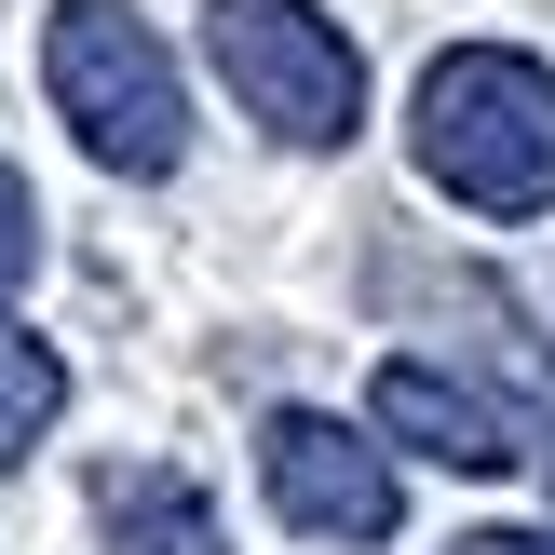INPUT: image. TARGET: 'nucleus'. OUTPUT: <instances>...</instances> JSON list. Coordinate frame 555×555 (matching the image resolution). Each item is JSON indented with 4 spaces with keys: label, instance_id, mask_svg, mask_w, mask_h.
Listing matches in <instances>:
<instances>
[{
    "label": "nucleus",
    "instance_id": "f257e3e1",
    "mask_svg": "<svg viewBox=\"0 0 555 555\" xmlns=\"http://www.w3.org/2000/svg\"><path fill=\"white\" fill-rule=\"evenodd\" d=\"M406 163L488 231L555 217V68L515 41H448L406 81Z\"/></svg>",
    "mask_w": 555,
    "mask_h": 555
},
{
    "label": "nucleus",
    "instance_id": "f03ea898",
    "mask_svg": "<svg viewBox=\"0 0 555 555\" xmlns=\"http://www.w3.org/2000/svg\"><path fill=\"white\" fill-rule=\"evenodd\" d=\"M41 95L81 135L95 177H177L190 163V68L135 0H54L41 14Z\"/></svg>",
    "mask_w": 555,
    "mask_h": 555
},
{
    "label": "nucleus",
    "instance_id": "7ed1b4c3",
    "mask_svg": "<svg viewBox=\"0 0 555 555\" xmlns=\"http://www.w3.org/2000/svg\"><path fill=\"white\" fill-rule=\"evenodd\" d=\"M204 54L271 150H352L366 135V54L325 0H204Z\"/></svg>",
    "mask_w": 555,
    "mask_h": 555
},
{
    "label": "nucleus",
    "instance_id": "20e7f679",
    "mask_svg": "<svg viewBox=\"0 0 555 555\" xmlns=\"http://www.w3.org/2000/svg\"><path fill=\"white\" fill-rule=\"evenodd\" d=\"M258 488L298 542H339V555H379L406 529V461L366 421H339V406H271L258 421Z\"/></svg>",
    "mask_w": 555,
    "mask_h": 555
},
{
    "label": "nucleus",
    "instance_id": "39448f33",
    "mask_svg": "<svg viewBox=\"0 0 555 555\" xmlns=\"http://www.w3.org/2000/svg\"><path fill=\"white\" fill-rule=\"evenodd\" d=\"M366 434L406 448V461H434V475H515L529 461V406L461 379V366H434V352H393L366 379Z\"/></svg>",
    "mask_w": 555,
    "mask_h": 555
},
{
    "label": "nucleus",
    "instance_id": "423d86ee",
    "mask_svg": "<svg viewBox=\"0 0 555 555\" xmlns=\"http://www.w3.org/2000/svg\"><path fill=\"white\" fill-rule=\"evenodd\" d=\"M95 515H108V542H122V555H217L204 488H190V475H150V461H135V475H108Z\"/></svg>",
    "mask_w": 555,
    "mask_h": 555
},
{
    "label": "nucleus",
    "instance_id": "0eeeda50",
    "mask_svg": "<svg viewBox=\"0 0 555 555\" xmlns=\"http://www.w3.org/2000/svg\"><path fill=\"white\" fill-rule=\"evenodd\" d=\"M54 421H68V352H54L41 325H14V312H0V475H14V461L41 448Z\"/></svg>",
    "mask_w": 555,
    "mask_h": 555
},
{
    "label": "nucleus",
    "instance_id": "6e6552de",
    "mask_svg": "<svg viewBox=\"0 0 555 555\" xmlns=\"http://www.w3.org/2000/svg\"><path fill=\"white\" fill-rule=\"evenodd\" d=\"M27 271H41V190H27L14 163H0V312L27 298Z\"/></svg>",
    "mask_w": 555,
    "mask_h": 555
},
{
    "label": "nucleus",
    "instance_id": "1a4fd4ad",
    "mask_svg": "<svg viewBox=\"0 0 555 555\" xmlns=\"http://www.w3.org/2000/svg\"><path fill=\"white\" fill-rule=\"evenodd\" d=\"M448 555H555V529H461Z\"/></svg>",
    "mask_w": 555,
    "mask_h": 555
}]
</instances>
